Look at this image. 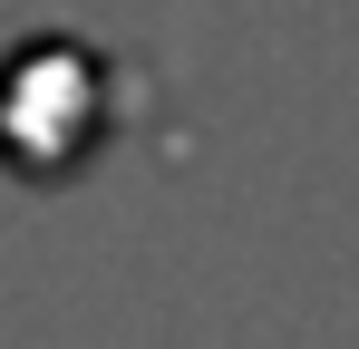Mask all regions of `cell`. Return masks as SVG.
Listing matches in <instances>:
<instances>
[{"mask_svg":"<svg viewBox=\"0 0 359 349\" xmlns=\"http://www.w3.org/2000/svg\"><path fill=\"white\" fill-rule=\"evenodd\" d=\"M117 116V78L107 58L78 39H20L0 58V165L20 174H68L97 156Z\"/></svg>","mask_w":359,"mask_h":349,"instance_id":"obj_1","label":"cell"}]
</instances>
